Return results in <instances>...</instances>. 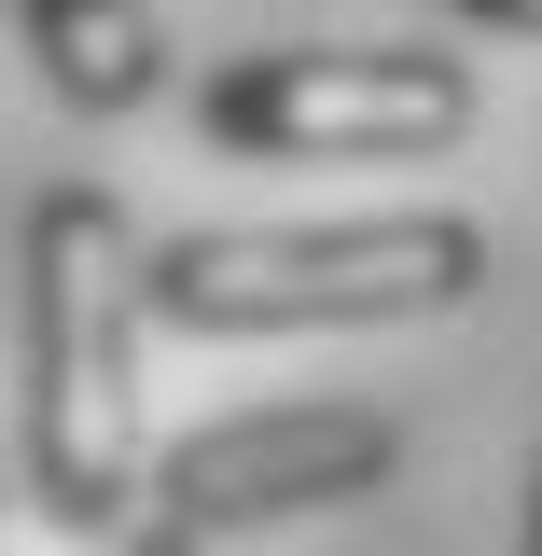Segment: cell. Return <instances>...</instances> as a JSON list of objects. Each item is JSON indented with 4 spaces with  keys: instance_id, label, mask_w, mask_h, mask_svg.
<instances>
[{
    "instance_id": "cell-1",
    "label": "cell",
    "mask_w": 542,
    "mask_h": 556,
    "mask_svg": "<svg viewBox=\"0 0 542 556\" xmlns=\"http://www.w3.org/2000/svg\"><path fill=\"white\" fill-rule=\"evenodd\" d=\"M139 223L98 181L28 208V515L112 543L139 515Z\"/></svg>"
},
{
    "instance_id": "cell-2",
    "label": "cell",
    "mask_w": 542,
    "mask_h": 556,
    "mask_svg": "<svg viewBox=\"0 0 542 556\" xmlns=\"http://www.w3.org/2000/svg\"><path fill=\"white\" fill-rule=\"evenodd\" d=\"M487 278L459 208H376V223H209L139 251V320L167 334H306V320H431Z\"/></svg>"
},
{
    "instance_id": "cell-3",
    "label": "cell",
    "mask_w": 542,
    "mask_h": 556,
    "mask_svg": "<svg viewBox=\"0 0 542 556\" xmlns=\"http://www.w3.org/2000/svg\"><path fill=\"white\" fill-rule=\"evenodd\" d=\"M196 126L223 153H445L474 126V70L459 56H404V42H278V56H223L196 84Z\"/></svg>"
},
{
    "instance_id": "cell-4",
    "label": "cell",
    "mask_w": 542,
    "mask_h": 556,
    "mask_svg": "<svg viewBox=\"0 0 542 556\" xmlns=\"http://www.w3.org/2000/svg\"><path fill=\"white\" fill-rule=\"evenodd\" d=\"M404 473V431L376 404H251L209 417L181 445L139 459V515L181 529V543H223V529H278V515H320V501H376Z\"/></svg>"
},
{
    "instance_id": "cell-5",
    "label": "cell",
    "mask_w": 542,
    "mask_h": 556,
    "mask_svg": "<svg viewBox=\"0 0 542 556\" xmlns=\"http://www.w3.org/2000/svg\"><path fill=\"white\" fill-rule=\"evenodd\" d=\"M14 28H28V56H42V84H56L70 112H139L167 84L153 0H14Z\"/></svg>"
},
{
    "instance_id": "cell-6",
    "label": "cell",
    "mask_w": 542,
    "mask_h": 556,
    "mask_svg": "<svg viewBox=\"0 0 542 556\" xmlns=\"http://www.w3.org/2000/svg\"><path fill=\"white\" fill-rule=\"evenodd\" d=\"M84 556H209V543H181V529H153V515H126L112 543H84Z\"/></svg>"
},
{
    "instance_id": "cell-7",
    "label": "cell",
    "mask_w": 542,
    "mask_h": 556,
    "mask_svg": "<svg viewBox=\"0 0 542 556\" xmlns=\"http://www.w3.org/2000/svg\"><path fill=\"white\" fill-rule=\"evenodd\" d=\"M459 14H487V28H542V0H459Z\"/></svg>"
},
{
    "instance_id": "cell-8",
    "label": "cell",
    "mask_w": 542,
    "mask_h": 556,
    "mask_svg": "<svg viewBox=\"0 0 542 556\" xmlns=\"http://www.w3.org/2000/svg\"><path fill=\"white\" fill-rule=\"evenodd\" d=\"M515 556H542V459H529V529H515Z\"/></svg>"
},
{
    "instance_id": "cell-9",
    "label": "cell",
    "mask_w": 542,
    "mask_h": 556,
    "mask_svg": "<svg viewBox=\"0 0 542 556\" xmlns=\"http://www.w3.org/2000/svg\"><path fill=\"white\" fill-rule=\"evenodd\" d=\"M0 515H14V486H0Z\"/></svg>"
},
{
    "instance_id": "cell-10",
    "label": "cell",
    "mask_w": 542,
    "mask_h": 556,
    "mask_svg": "<svg viewBox=\"0 0 542 556\" xmlns=\"http://www.w3.org/2000/svg\"><path fill=\"white\" fill-rule=\"evenodd\" d=\"M0 14H14V0H0Z\"/></svg>"
}]
</instances>
